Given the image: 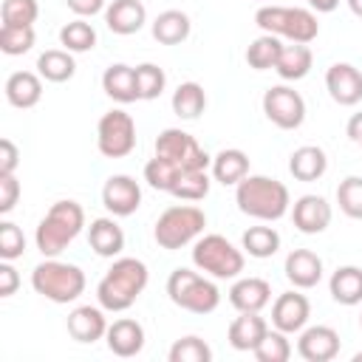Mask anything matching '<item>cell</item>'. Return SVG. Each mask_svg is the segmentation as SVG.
Returning a JSON list of instances; mask_svg holds the SVG:
<instances>
[{
    "label": "cell",
    "instance_id": "cell-1",
    "mask_svg": "<svg viewBox=\"0 0 362 362\" xmlns=\"http://www.w3.org/2000/svg\"><path fill=\"white\" fill-rule=\"evenodd\" d=\"M147 280H150V272L141 260L116 257L96 286V300L105 311H127L139 300V294L147 288Z\"/></svg>",
    "mask_w": 362,
    "mask_h": 362
},
{
    "label": "cell",
    "instance_id": "cell-2",
    "mask_svg": "<svg viewBox=\"0 0 362 362\" xmlns=\"http://www.w3.org/2000/svg\"><path fill=\"white\" fill-rule=\"evenodd\" d=\"M235 204L243 215L255 218V221H280L288 206V187L277 178L269 175H246L238 187H235Z\"/></svg>",
    "mask_w": 362,
    "mask_h": 362
},
{
    "label": "cell",
    "instance_id": "cell-3",
    "mask_svg": "<svg viewBox=\"0 0 362 362\" xmlns=\"http://www.w3.org/2000/svg\"><path fill=\"white\" fill-rule=\"evenodd\" d=\"M82 226H85V209L76 201H57L37 223L34 243L42 252V257H57L68 249V243L76 240Z\"/></svg>",
    "mask_w": 362,
    "mask_h": 362
},
{
    "label": "cell",
    "instance_id": "cell-4",
    "mask_svg": "<svg viewBox=\"0 0 362 362\" xmlns=\"http://www.w3.org/2000/svg\"><path fill=\"white\" fill-rule=\"evenodd\" d=\"M255 23L263 34L286 37L291 42H314L320 34L317 14L311 8H297V6H260L255 11Z\"/></svg>",
    "mask_w": 362,
    "mask_h": 362
},
{
    "label": "cell",
    "instance_id": "cell-5",
    "mask_svg": "<svg viewBox=\"0 0 362 362\" xmlns=\"http://www.w3.org/2000/svg\"><path fill=\"white\" fill-rule=\"evenodd\" d=\"M31 286L51 303H74L85 291V272L76 263H62L57 257H45L31 272Z\"/></svg>",
    "mask_w": 362,
    "mask_h": 362
},
{
    "label": "cell",
    "instance_id": "cell-6",
    "mask_svg": "<svg viewBox=\"0 0 362 362\" xmlns=\"http://www.w3.org/2000/svg\"><path fill=\"white\" fill-rule=\"evenodd\" d=\"M167 297L173 300V305L192 311V314H212L221 305L218 286L209 277L192 269H184V266L173 269V274L167 277Z\"/></svg>",
    "mask_w": 362,
    "mask_h": 362
},
{
    "label": "cell",
    "instance_id": "cell-7",
    "mask_svg": "<svg viewBox=\"0 0 362 362\" xmlns=\"http://www.w3.org/2000/svg\"><path fill=\"white\" fill-rule=\"evenodd\" d=\"M192 263L212 280H235L243 272V252L223 235H201L192 243Z\"/></svg>",
    "mask_w": 362,
    "mask_h": 362
},
{
    "label": "cell",
    "instance_id": "cell-8",
    "mask_svg": "<svg viewBox=\"0 0 362 362\" xmlns=\"http://www.w3.org/2000/svg\"><path fill=\"white\" fill-rule=\"evenodd\" d=\"M206 226V215L204 209L192 206V204H178V206H167L156 226H153V238L161 249L167 252H175L192 240H198V235L204 232Z\"/></svg>",
    "mask_w": 362,
    "mask_h": 362
},
{
    "label": "cell",
    "instance_id": "cell-9",
    "mask_svg": "<svg viewBox=\"0 0 362 362\" xmlns=\"http://www.w3.org/2000/svg\"><path fill=\"white\" fill-rule=\"evenodd\" d=\"M156 156L173 161L178 170H206L212 167V156L195 141V136L181 127H167L156 139Z\"/></svg>",
    "mask_w": 362,
    "mask_h": 362
},
{
    "label": "cell",
    "instance_id": "cell-10",
    "mask_svg": "<svg viewBox=\"0 0 362 362\" xmlns=\"http://www.w3.org/2000/svg\"><path fill=\"white\" fill-rule=\"evenodd\" d=\"M96 147L105 158H124L136 147V122L127 110H107L96 124Z\"/></svg>",
    "mask_w": 362,
    "mask_h": 362
},
{
    "label": "cell",
    "instance_id": "cell-11",
    "mask_svg": "<svg viewBox=\"0 0 362 362\" xmlns=\"http://www.w3.org/2000/svg\"><path fill=\"white\" fill-rule=\"evenodd\" d=\"M263 113L274 127L297 130L305 122V99L288 85H274L263 93Z\"/></svg>",
    "mask_w": 362,
    "mask_h": 362
},
{
    "label": "cell",
    "instance_id": "cell-12",
    "mask_svg": "<svg viewBox=\"0 0 362 362\" xmlns=\"http://www.w3.org/2000/svg\"><path fill=\"white\" fill-rule=\"evenodd\" d=\"M102 204L113 218H127L141 206V187L136 178L119 173L110 175L102 187Z\"/></svg>",
    "mask_w": 362,
    "mask_h": 362
},
{
    "label": "cell",
    "instance_id": "cell-13",
    "mask_svg": "<svg viewBox=\"0 0 362 362\" xmlns=\"http://www.w3.org/2000/svg\"><path fill=\"white\" fill-rule=\"evenodd\" d=\"M311 317V303L305 294L300 291H283L274 303H272V325L283 334H297L305 328Z\"/></svg>",
    "mask_w": 362,
    "mask_h": 362
},
{
    "label": "cell",
    "instance_id": "cell-14",
    "mask_svg": "<svg viewBox=\"0 0 362 362\" xmlns=\"http://www.w3.org/2000/svg\"><path fill=\"white\" fill-rule=\"evenodd\" d=\"M325 88L337 105L354 107L356 102H362V71L351 62H334L325 71Z\"/></svg>",
    "mask_w": 362,
    "mask_h": 362
},
{
    "label": "cell",
    "instance_id": "cell-15",
    "mask_svg": "<svg viewBox=\"0 0 362 362\" xmlns=\"http://www.w3.org/2000/svg\"><path fill=\"white\" fill-rule=\"evenodd\" d=\"M297 354L305 362H331L339 354V334L331 325H311L300 331Z\"/></svg>",
    "mask_w": 362,
    "mask_h": 362
},
{
    "label": "cell",
    "instance_id": "cell-16",
    "mask_svg": "<svg viewBox=\"0 0 362 362\" xmlns=\"http://www.w3.org/2000/svg\"><path fill=\"white\" fill-rule=\"evenodd\" d=\"M331 204L322 195H300L291 206V221L303 235H320L331 223Z\"/></svg>",
    "mask_w": 362,
    "mask_h": 362
},
{
    "label": "cell",
    "instance_id": "cell-17",
    "mask_svg": "<svg viewBox=\"0 0 362 362\" xmlns=\"http://www.w3.org/2000/svg\"><path fill=\"white\" fill-rule=\"evenodd\" d=\"M105 342H107V351H110L113 356L130 359V356L141 354V348H144V328H141L139 320H130V317L113 320V322L107 325Z\"/></svg>",
    "mask_w": 362,
    "mask_h": 362
},
{
    "label": "cell",
    "instance_id": "cell-18",
    "mask_svg": "<svg viewBox=\"0 0 362 362\" xmlns=\"http://www.w3.org/2000/svg\"><path fill=\"white\" fill-rule=\"evenodd\" d=\"M283 272L294 288H314L322 280V257L311 249H294L288 252Z\"/></svg>",
    "mask_w": 362,
    "mask_h": 362
},
{
    "label": "cell",
    "instance_id": "cell-19",
    "mask_svg": "<svg viewBox=\"0 0 362 362\" xmlns=\"http://www.w3.org/2000/svg\"><path fill=\"white\" fill-rule=\"evenodd\" d=\"M229 303L232 308L240 311H263L272 303V286L263 277H235L229 288Z\"/></svg>",
    "mask_w": 362,
    "mask_h": 362
},
{
    "label": "cell",
    "instance_id": "cell-20",
    "mask_svg": "<svg viewBox=\"0 0 362 362\" xmlns=\"http://www.w3.org/2000/svg\"><path fill=\"white\" fill-rule=\"evenodd\" d=\"M144 23H147V8L141 0H113L105 8V25L119 37H130L141 31Z\"/></svg>",
    "mask_w": 362,
    "mask_h": 362
},
{
    "label": "cell",
    "instance_id": "cell-21",
    "mask_svg": "<svg viewBox=\"0 0 362 362\" xmlns=\"http://www.w3.org/2000/svg\"><path fill=\"white\" fill-rule=\"evenodd\" d=\"M68 334L76 339V342H96L107 334V320H105V308L99 305H76L71 314H68Z\"/></svg>",
    "mask_w": 362,
    "mask_h": 362
},
{
    "label": "cell",
    "instance_id": "cell-22",
    "mask_svg": "<svg viewBox=\"0 0 362 362\" xmlns=\"http://www.w3.org/2000/svg\"><path fill=\"white\" fill-rule=\"evenodd\" d=\"M266 331H269V322L260 317V311H240V317L229 322L226 337L235 351H255L266 337Z\"/></svg>",
    "mask_w": 362,
    "mask_h": 362
},
{
    "label": "cell",
    "instance_id": "cell-23",
    "mask_svg": "<svg viewBox=\"0 0 362 362\" xmlns=\"http://www.w3.org/2000/svg\"><path fill=\"white\" fill-rule=\"evenodd\" d=\"M102 90L119 102V105H130L139 99V88H136V68L124 65V62H116V65H107L105 74H102Z\"/></svg>",
    "mask_w": 362,
    "mask_h": 362
},
{
    "label": "cell",
    "instance_id": "cell-24",
    "mask_svg": "<svg viewBox=\"0 0 362 362\" xmlns=\"http://www.w3.org/2000/svg\"><path fill=\"white\" fill-rule=\"evenodd\" d=\"M6 99L20 110L34 107L42 99V76L34 71H14L6 79Z\"/></svg>",
    "mask_w": 362,
    "mask_h": 362
},
{
    "label": "cell",
    "instance_id": "cell-25",
    "mask_svg": "<svg viewBox=\"0 0 362 362\" xmlns=\"http://www.w3.org/2000/svg\"><path fill=\"white\" fill-rule=\"evenodd\" d=\"M88 243L99 257H119L124 249V232L113 218H96L88 226Z\"/></svg>",
    "mask_w": 362,
    "mask_h": 362
},
{
    "label": "cell",
    "instance_id": "cell-26",
    "mask_svg": "<svg viewBox=\"0 0 362 362\" xmlns=\"http://www.w3.org/2000/svg\"><path fill=\"white\" fill-rule=\"evenodd\" d=\"M328 170V156L322 147L317 144H303L297 147L291 156H288V173L297 178V181H317L322 178Z\"/></svg>",
    "mask_w": 362,
    "mask_h": 362
},
{
    "label": "cell",
    "instance_id": "cell-27",
    "mask_svg": "<svg viewBox=\"0 0 362 362\" xmlns=\"http://www.w3.org/2000/svg\"><path fill=\"white\" fill-rule=\"evenodd\" d=\"M249 175V156L238 147H226L212 156V178L223 187H238Z\"/></svg>",
    "mask_w": 362,
    "mask_h": 362
},
{
    "label": "cell",
    "instance_id": "cell-28",
    "mask_svg": "<svg viewBox=\"0 0 362 362\" xmlns=\"http://www.w3.org/2000/svg\"><path fill=\"white\" fill-rule=\"evenodd\" d=\"M328 291H331L334 303H339V305H359L362 303V269L339 266L328 280Z\"/></svg>",
    "mask_w": 362,
    "mask_h": 362
},
{
    "label": "cell",
    "instance_id": "cell-29",
    "mask_svg": "<svg viewBox=\"0 0 362 362\" xmlns=\"http://www.w3.org/2000/svg\"><path fill=\"white\" fill-rule=\"evenodd\" d=\"M311 62H314L311 48H308L305 42H291V45H283L274 71H277L280 79H286V82H297V79L308 76Z\"/></svg>",
    "mask_w": 362,
    "mask_h": 362
},
{
    "label": "cell",
    "instance_id": "cell-30",
    "mask_svg": "<svg viewBox=\"0 0 362 362\" xmlns=\"http://www.w3.org/2000/svg\"><path fill=\"white\" fill-rule=\"evenodd\" d=\"M192 31L189 17L181 8H167L153 20V37L161 45H181Z\"/></svg>",
    "mask_w": 362,
    "mask_h": 362
},
{
    "label": "cell",
    "instance_id": "cell-31",
    "mask_svg": "<svg viewBox=\"0 0 362 362\" xmlns=\"http://www.w3.org/2000/svg\"><path fill=\"white\" fill-rule=\"evenodd\" d=\"M37 74L45 79V82H68L74 74H76V62H74V54L65 51V48H48L37 57Z\"/></svg>",
    "mask_w": 362,
    "mask_h": 362
},
{
    "label": "cell",
    "instance_id": "cell-32",
    "mask_svg": "<svg viewBox=\"0 0 362 362\" xmlns=\"http://www.w3.org/2000/svg\"><path fill=\"white\" fill-rule=\"evenodd\" d=\"M206 107V93L198 82H181L175 90H173V113L178 119H198Z\"/></svg>",
    "mask_w": 362,
    "mask_h": 362
},
{
    "label": "cell",
    "instance_id": "cell-33",
    "mask_svg": "<svg viewBox=\"0 0 362 362\" xmlns=\"http://www.w3.org/2000/svg\"><path fill=\"white\" fill-rule=\"evenodd\" d=\"M240 246L249 257H257V260H266L272 255H277L280 249V235L274 226H249L240 238Z\"/></svg>",
    "mask_w": 362,
    "mask_h": 362
},
{
    "label": "cell",
    "instance_id": "cell-34",
    "mask_svg": "<svg viewBox=\"0 0 362 362\" xmlns=\"http://www.w3.org/2000/svg\"><path fill=\"white\" fill-rule=\"evenodd\" d=\"M59 45L65 51H71V54H85V51H90L96 45V28L88 20L76 17V20L65 23L59 28Z\"/></svg>",
    "mask_w": 362,
    "mask_h": 362
},
{
    "label": "cell",
    "instance_id": "cell-35",
    "mask_svg": "<svg viewBox=\"0 0 362 362\" xmlns=\"http://www.w3.org/2000/svg\"><path fill=\"white\" fill-rule=\"evenodd\" d=\"M280 51H283L280 37H274V34H260L257 40L249 42V48H246V62H249V68H255V71H269V68L277 65Z\"/></svg>",
    "mask_w": 362,
    "mask_h": 362
},
{
    "label": "cell",
    "instance_id": "cell-36",
    "mask_svg": "<svg viewBox=\"0 0 362 362\" xmlns=\"http://www.w3.org/2000/svg\"><path fill=\"white\" fill-rule=\"evenodd\" d=\"M209 184L212 181H209L206 170H184L178 175V181L173 184L170 195H175L181 201H204L209 195Z\"/></svg>",
    "mask_w": 362,
    "mask_h": 362
},
{
    "label": "cell",
    "instance_id": "cell-37",
    "mask_svg": "<svg viewBox=\"0 0 362 362\" xmlns=\"http://www.w3.org/2000/svg\"><path fill=\"white\" fill-rule=\"evenodd\" d=\"M136 88H139V99L150 102V99H158L167 88V76H164V68H158L156 62H141L136 65Z\"/></svg>",
    "mask_w": 362,
    "mask_h": 362
},
{
    "label": "cell",
    "instance_id": "cell-38",
    "mask_svg": "<svg viewBox=\"0 0 362 362\" xmlns=\"http://www.w3.org/2000/svg\"><path fill=\"white\" fill-rule=\"evenodd\" d=\"M181 173H184V170H178L173 161H167V158H161V156H153V158L144 164V181H147L153 189H158V192H170Z\"/></svg>",
    "mask_w": 362,
    "mask_h": 362
},
{
    "label": "cell",
    "instance_id": "cell-39",
    "mask_svg": "<svg viewBox=\"0 0 362 362\" xmlns=\"http://www.w3.org/2000/svg\"><path fill=\"white\" fill-rule=\"evenodd\" d=\"M255 354V359L257 362H288V356H291V342H288V334H283V331H266V337L260 339V345L252 351Z\"/></svg>",
    "mask_w": 362,
    "mask_h": 362
},
{
    "label": "cell",
    "instance_id": "cell-40",
    "mask_svg": "<svg viewBox=\"0 0 362 362\" xmlns=\"http://www.w3.org/2000/svg\"><path fill=\"white\" fill-rule=\"evenodd\" d=\"M34 25H0V51L6 57H20L34 45Z\"/></svg>",
    "mask_w": 362,
    "mask_h": 362
},
{
    "label": "cell",
    "instance_id": "cell-41",
    "mask_svg": "<svg viewBox=\"0 0 362 362\" xmlns=\"http://www.w3.org/2000/svg\"><path fill=\"white\" fill-rule=\"evenodd\" d=\"M167 359L170 362H209L212 359V348L201 337L189 334V337H181V339L173 342Z\"/></svg>",
    "mask_w": 362,
    "mask_h": 362
},
{
    "label": "cell",
    "instance_id": "cell-42",
    "mask_svg": "<svg viewBox=\"0 0 362 362\" xmlns=\"http://www.w3.org/2000/svg\"><path fill=\"white\" fill-rule=\"evenodd\" d=\"M337 204L339 209L354 218V221H362V178L359 175H348L339 181L337 187Z\"/></svg>",
    "mask_w": 362,
    "mask_h": 362
},
{
    "label": "cell",
    "instance_id": "cell-43",
    "mask_svg": "<svg viewBox=\"0 0 362 362\" xmlns=\"http://www.w3.org/2000/svg\"><path fill=\"white\" fill-rule=\"evenodd\" d=\"M3 25H34L40 17V3L37 0H3L0 6Z\"/></svg>",
    "mask_w": 362,
    "mask_h": 362
},
{
    "label": "cell",
    "instance_id": "cell-44",
    "mask_svg": "<svg viewBox=\"0 0 362 362\" xmlns=\"http://www.w3.org/2000/svg\"><path fill=\"white\" fill-rule=\"evenodd\" d=\"M25 252V235L17 223L3 221L0 223V260H17Z\"/></svg>",
    "mask_w": 362,
    "mask_h": 362
},
{
    "label": "cell",
    "instance_id": "cell-45",
    "mask_svg": "<svg viewBox=\"0 0 362 362\" xmlns=\"http://www.w3.org/2000/svg\"><path fill=\"white\" fill-rule=\"evenodd\" d=\"M20 201V181L14 173H0V215H8Z\"/></svg>",
    "mask_w": 362,
    "mask_h": 362
},
{
    "label": "cell",
    "instance_id": "cell-46",
    "mask_svg": "<svg viewBox=\"0 0 362 362\" xmlns=\"http://www.w3.org/2000/svg\"><path fill=\"white\" fill-rule=\"evenodd\" d=\"M17 288H20V274H17V269L11 266V260H3V263H0V297H11Z\"/></svg>",
    "mask_w": 362,
    "mask_h": 362
},
{
    "label": "cell",
    "instance_id": "cell-47",
    "mask_svg": "<svg viewBox=\"0 0 362 362\" xmlns=\"http://www.w3.org/2000/svg\"><path fill=\"white\" fill-rule=\"evenodd\" d=\"M20 164V150L11 139H0V173H14Z\"/></svg>",
    "mask_w": 362,
    "mask_h": 362
},
{
    "label": "cell",
    "instance_id": "cell-48",
    "mask_svg": "<svg viewBox=\"0 0 362 362\" xmlns=\"http://www.w3.org/2000/svg\"><path fill=\"white\" fill-rule=\"evenodd\" d=\"M65 3H68V8H71L74 14H79V17H93V14H99V11L107 8L105 0H65Z\"/></svg>",
    "mask_w": 362,
    "mask_h": 362
},
{
    "label": "cell",
    "instance_id": "cell-49",
    "mask_svg": "<svg viewBox=\"0 0 362 362\" xmlns=\"http://www.w3.org/2000/svg\"><path fill=\"white\" fill-rule=\"evenodd\" d=\"M345 133H348V139H351L356 147H362V110H359V113H354V116L348 119Z\"/></svg>",
    "mask_w": 362,
    "mask_h": 362
},
{
    "label": "cell",
    "instance_id": "cell-50",
    "mask_svg": "<svg viewBox=\"0 0 362 362\" xmlns=\"http://www.w3.org/2000/svg\"><path fill=\"white\" fill-rule=\"evenodd\" d=\"M314 11H320V14H328V11H334L337 6H339V0H305Z\"/></svg>",
    "mask_w": 362,
    "mask_h": 362
},
{
    "label": "cell",
    "instance_id": "cell-51",
    "mask_svg": "<svg viewBox=\"0 0 362 362\" xmlns=\"http://www.w3.org/2000/svg\"><path fill=\"white\" fill-rule=\"evenodd\" d=\"M348 8H351L356 17H362V0H348Z\"/></svg>",
    "mask_w": 362,
    "mask_h": 362
},
{
    "label": "cell",
    "instance_id": "cell-52",
    "mask_svg": "<svg viewBox=\"0 0 362 362\" xmlns=\"http://www.w3.org/2000/svg\"><path fill=\"white\" fill-rule=\"evenodd\" d=\"M354 362H362V351H359V354H354Z\"/></svg>",
    "mask_w": 362,
    "mask_h": 362
},
{
    "label": "cell",
    "instance_id": "cell-53",
    "mask_svg": "<svg viewBox=\"0 0 362 362\" xmlns=\"http://www.w3.org/2000/svg\"><path fill=\"white\" fill-rule=\"evenodd\" d=\"M359 328H362V314H359Z\"/></svg>",
    "mask_w": 362,
    "mask_h": 362
}]
</instances>
